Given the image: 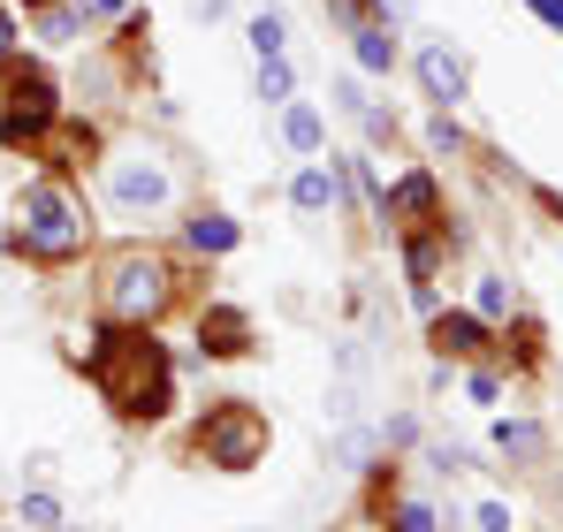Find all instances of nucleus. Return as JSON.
<instances>
[{"label":"nucleus","instance_id":"obj_25","mask_svg":"<svg viewBox=\"0 0 563 532\" xmlns=\"http://www.w3.org/2000/svg\"><path fill=\"white\" fill-rule=\"evenodd\" d=\"M8 46H15V23H8V15H0V54H8Z\"/></svg>","mask_w":563,"mask_h":532},{"label":"nucleus","instance_id":"obj_24","mask_svg":"<svg viewBox=\"0 0 563 532\" xmlns=\"http://www.w3.org/2000/svg\"><path fill=\"white\" fill-rule=\"evenodd\" d=\"M526 8H541V15H549V23L563 31V0H526Z\"/></svg>","mask_w":563,"mask_h":532},{"label":"nucleus","instance_id":"obj_16","mask_svg":"<svg viewBox=\"0 0 563 532\" xmlns=\"http://www.w3.org/2000/svg\"><path fill=\"white\" fill-rule=\"evenodd\" d=\"M260 99H267V107H289V62H282V54L260 62Z\"/></svg>","mask_w":563,"mask_h":532},{"label":"nucleus","instance_id":"obj_7","mask_svg":"<svg viewBox=\"0 0 563 532\" xmlns=\"http://www.w3.org/2000/svg\"><path fill=\"white\" fill-rule=\"evenodd\" d=\"M419 85H427V99H434V107H457L472 77H465V62H457L442 38H427V46H419Z\"/></svg>","mask_w":563,"mask_h":532},{"label":"nucleus","instance_id":"obj_26","mask_svg":"<svg viewBox=\"0 0 563 532\" xmlns=\"http://www.w3.org/2000/svg\"><path fill=\"white\" fill-rule=\"evenodd\" d=\"M23 8H54V0H23Z\"/></svg>","mask_w":563,"mask_h":532},{"label":"nucleus","instance_id":"obj_22","mask_svg":"<svg viewBox=\"0 0 563 532\" xmlns=\"http://www.w3.org/2000/svg\"><path fill=\"white\" fill-rule=\"evenodd\" d=\"M54 518H62L54 495H31V502H23V525H54Z\"/></svg>","mask_w":563,"mask_h":532},{"label":"nucleus","instance_id":"obj_5","mask_svg":"<svg viewBox=\"0 0 563 532\" xmlns=\"http://www.w3.org/2000/svg\"><path fill=\"white\" fill-rule=\"evenodd\" d=\"M168 198H176V176H168L153 153H114V160H107V206H114V213L137 221V213H161Z\"/></svg>","mask_w":563,"mask_h":532},{"label":"nucleus","instance_id":"obj_8","mask_svg":"<svg viewBox=\"0 0 563 532\" xmlns=\"http://www.w3.org/2000/svg\"><path fill=\"white\" fill-rule=\"evenodd\" d=\"M198 351H213V357H244V351H252V320H244L236 304H213V312L198 320Z\"/></svg>","mask_w":563,"mask_h":532},{"label":"nucleus","instance_id":"obj_23","mask_svg":"<svg viewBox=\"0 0 563 532\" xmlns=\"http://www.w3.org/2000/svg\"><path fill=\"white\" fill-rule=\"evenodd\" d=\"M427 145H434V153H457V122H450V114H442V122H434V130H427Z\"/></svg>","mask_w":563,"mask_h":532},{"label":"nucleus","instance_id":"obj_19","mask_svg":"<svg viewBox=\"0 0 563 532\" xmlns=\"http://www.w3.org/2000/svg\"><path fill=\"white\" fill-rule=\"evenodd\" d=\"M366 448H374V434H343V442H335V464H343V472H366Z\"/></svg>","mask_w":563,"mask_h":532},{"label":"nucleus","instance_id":"obj_1","mask_svg":"<svg viewBox=\"0 0 563 532\" xmlns=\"http://www.w3.org/2000/svg\"><path fill=\"white\" fill-rule=\"evenodd\" d=\"M92 388L122 411V419H168V403H176V365L168 351L145 335V328H107L92 343Z\"/></svg>","mask_w":563,"mask_h":532},{"label":"nucleus","instance_id":"obj_17","mask_svg":"<svg viewBox=\"0 0 563 532\" xmlns=\"http://www.w3.org/2000/svg\"><path fill=\"white\" fill-rule=\"evenodd\" d=\"M38 31H46V38H54V46H69V38H77V31H85V15H77V8H62V0H54V8H46V15H38Z\"/></svg>","mask_w":563,"mask_h":532},{"label":"nucleus","instance_id":"obj_2","mask_svg":"<svg viewBox=\"0 0 563 532\" xmlns=\"http://www.w3.org/2000/svg\"><path fill=\"white\" fill-rule=\"evenodd\" d=\"M15 229H23V244H31L38 259H77V252H85V221H77V206L62 198V182H23Z\"/></svg>","mask_w":563,"mask_h":532},{"label":"nucleus","instance_id":"obj_21","mask_svg":"<svg viewBox=\"0 0 563 532\" xmlns=\"http://www.w3.org/2000/svg\"><path fill=\"white\" fill-rule=\"evenodd\" d=\"M396 532H434V510H427V502H404V510H396Z\"/></svg>","mask_w":563,"mask_h":532},{"label":"nucleus","instance_id":"obj_20","mask_svg":"<svg viewBox=\"0 0 563 532\" xmlns=\"http://www.w3.org/2000/svg\"><path fill=\"white\" fill-rule=\"evenodd\" d=\"M510 312V289L503 281H479V320H503Z\"/></svg>","mask_w":563,"mask_h":532},{"label":"nucleus","instance_id":"obj_10","mask_svg":"<svg viewBox=\"0 0 563 532\" xmlns=\"http://www.w3.org/2000/svg\"><path fill=\"white\" fill-rule=\"evenodd\" d=\"M351 54H358V69L388 77V69H396V38H388V23H358V31H351Z\"/></svg>","mask_w":563,"mask_h":532},{"label":"nucleus","instance_id":"obj_15","mask_svg":"<svg viewBox=\"0 0 563 532\" xmlns=\"http://www.w3.org/2000/svg\"><path fill=\"white\" fill-rule=\"evenodd\" d=\"M190 244H198V252H236V221H229V213H198V221H190Z\"/></svg>","mask_w":563,"mask_h":532},{"label":"nucleus","instance_id":"obj_12","mask_svg":"<svg viewBox=\"0 0 563 532\" xmlns=\"http://www.w3.org/2000/svg\"><path fill=\"white\" fill-rule=\"evenodd\" d=\"M434 351L472 357L479 351V320H465V312H434Z\"/></svg>","mask_w":563,"mask_h":532},{"label":"nucleus","instance_id":"obj_3","mask_svg":"<svg viewBox=\"0 0 563 532\" xmlns=\"http://www.w3.org/2000/svg\"><path fill=\"white\" fill-rule=\"evenodd\" d=\"M168 297H176V274H168V259H153V252H130V259H114V274H107V312L122 328H145Z\"/></svg>","mask_w":563,"mask_h":532},{"label":"nucleus","instance_id":"obj_18","mask_svg":"<svg viewBox=\"0 0 563 532\" xmlns=\"http://www.w3.org/2000/svg\"><path fill=\"white\" fill-rule=\"evenodd\" d=\"M282 38H289V23H282L275 8H267V15H252V46H260V62H267V54H282Z\"/></svg>","mask_w":563,"mask_h":532},{"label":"nucleus","instance_id":"obj_14","mask_svg":"<svg viewBox=\"0 0 563 532\" xmlns=\"http://www.w3.org/2000/svg\"><path fill=\"white\" fill-rule=\"evenodd\" d=\"M289 198H297V213H328L335 206V176L328 168H305V176L289 182Z\"/></svg>","mask_w":563,"mask_h":532},{"label":"nucleus","instance_id":"obj_9","mask_svg":"<svg viewBox=\"0 0 563 532\" xmlns=\"http://www.w3.org/2000/svg\"><path fill=\"white\" fill-rule=\"evenodd\" d=\"M380 213H396L404 229H419V221L434 213V176H404L388 198H380Z\"/></svg>","mask_w":563,"mask_h":532},{"label":"nucleus","instance_id":"obj_11","mask_svg":"<svg viewBox=\"0 0 563 532\" xmlns=\"http://www.w3.org/2000/svg\"><path fill=\"white\" fill-rule=\"evenodd\" d=\"M495 448H503V456H518V464H533V456L549 448V434H541L533 419H503V426H495Z\"/></svg>","mask_w":563,"mask_h":532},{"label":"nucleus","instance_id":"obj_6","mask_svg":"<svg viewBox=\"0 0 563 532\" xmlns=\"http://www.w3.org/2000/svg\"><path fill=\"white\" fill-rule=\"evenodd\" d=\"M46 122H54V77L46 69H15L8 91H0V137L31 145V137H46Z\"/></svg>","mask_w":563,"mask_h":532},{"label":"nucleus","instance_id":"obj_4","mask_svg":"<svg viewBox=\"0 0 563 532\" xmlns=\"http://www.w3.org/2000/svg\"><path fill=\"white\" fill-rule=\"evenodd\" d=\"M198 456L221 464V472H252L267 456V419L252 403H213L206 426H198Z\"/></svg>","mask_w":563,"mask_h":532},{"label":"nucleus","instance_id":"obj_13","mask_svg":"<svg viewBox=\"0 0 563 532\" xmlns=\"http://www.w3.org/2000/svg\"><path fill=\"white\" fill-rule=\"evenodd\" d=\"M282 137H289V153H320V137H328V130H320V114H312V107H297V99H289V107H282Z\"/></svg>","mask_w":563,"mask_h":532}]
</instances>
